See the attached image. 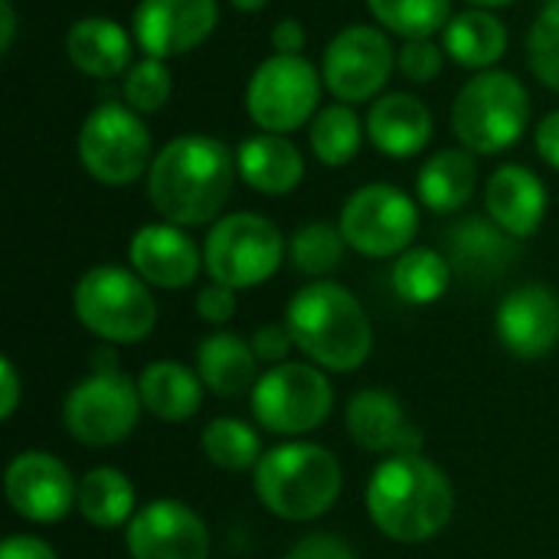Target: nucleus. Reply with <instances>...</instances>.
Instances as JSON below:
<instances>
[{
    "mask_svg": "<svg viewBox=\"0 0 559 559\" xmlns=\"http://www.w3.org/2000/svg\"><path fill=\"white\" fill-rule=\"evenodd\" d=\"M134 36L111 16H82L66 33L69 62L92 79H115L131 69Z\"/></svg>",
    "mask_w": 559,
    "mask_h": 559,
    "instance_id": "24",
    "label": "nucleus"
},
{
    "mask_svg": "<svg viewBox=\"0 0 559 559\" xmlns=\"http://www.w3.org/2000/svg\"><path fill=\"white\" fill-rule=\"evenodd\" d=\"M239 180L265 197H285L305 180V157L285 134L259 131L236 147Z\"/></svg>",
    "mask_w": 559,
    "mask_h": 559,
    "instance_id": "23",
    "label": "nucleus"
},
{
    "mask_svg": "<svg viewBox=\"0 0 559 559\" xmlns=\"http://www.w3.org/2000/svg\"><path fill=\"white\" fill-rule=\"evenodd\" d=\"M347 429L364 452L406 455L423 449V436L406 419L400 400L386 390H360L347 403Z\"/></svg>",
    "mask_w": 559,
    "mask_h": 559,
    "instance_id": "19",
    "label": "nucleus"
},
{
    "mask_svg": "<svg viewBox=\"0 0 559 559\" xmlns=\"http://www.w3.org/2000/svg\"><path fill=\"white\" fill-rule=\"evenodd\" d=\"M534 144H537V154H540L554 170H559V108H554V111L537 124Z\"/></svg>",
    "mask_w": 559,
    "mask_h": 559,
    "instance_id": "43",
    "label": "nucleus"
},
{
    "mask_svg": "<svg viewBox=\"0 0 559 559\" xmlns=\"http://www.w3.org/2000/svg\"><path fill=\"white\" fill-rule=\"evenodd\" d=\"M131 269L154 288H187L203 265L197 242L174 223H147L131 236L128 246Z\"/></svg>",
    "mask_w": 559,
    "mask_h": 559,
    "instance_id": "18",
    "label": "nucleus"
},
{
    "mask_svg": "<svg viewBox=\"0 0 559 559\" xmlns=\"http://www.w3.org/2000/svg\"><path fill=\"white\" fill-rule=\"evenodd\" d=\"M334 406L331 380L308 364H278L252 386V416L275 436L314 432Z\"/></svg>",
    "mask_w": 559,
    "mask_h": 559,
    "instance_id": "11",
    "label": "nucleus"
},
{
    "mask_svg": "<svg viewBox=\"0 0 559 559\" xmlns=\"http://www.w3.org/2000/svg\"><path fill=\"white\" fill-rule=\"evenodd\" d=\"M452 282V265L442 252L413 246L393 265V292L406 305H436Z\"/></svg>",
    "mask_w": 559,
    "mask_h": 559,
    "instance_id": "31",
    "label": "nucleus"
},
{
    "mask_svg": "<svg viewBox=\"0 0 559 559\" xmlns=\"http://www.w3.org/2000/svg\"><path fill=\"white\" fill-rule=\"evenodd\" d=\"M141 406L160 423H187L203 403V380L177 360H154L138 377Z\"/></svg>",
    "mask_w": 559,
    "mask_h": 559,
    "instance_id": "26",
    "label": "nucleus"
},
{
    "mask_svg": "<svg viewBox=\"0 0 559 559\" xmlns=\"http://www.w3.org/2000/svg\"><path fill=\"white\" fill-rule=\"evenodd\" d=\"M141 393L131 377L118 370L111 350L95 354V370L66 393L62 423L69 436L82 445H118L138 429Z\"/></svg>",
    "mask_w": 559,
    "mask_h": 559,
    "instance_id": "7",
    "label": "nucleus"
},
{
    "mask_svg": "<svg viewBox=\"0 0 559 559\" xmlns=\"http://www.w3.org/2000/svg\"><path fill=\"white\" fill-rule=\"evenodd\" d=\"M0 383H3V396H0V419H10L20 406V377L10 357L0 360Z\"/></svg>",
    "mask_w": 559,
    "mask_h": 559,
    "instance_id": "44",
    "label": "nucleus"
},
{
    "mask_svg": "<svg viewBox=\"0 0 559 559\" xmlns=\"http://www.w3.org/2000/svg\"><path fill=\"white\" fill-rule=\"evenodd\" d=\"M488 219H495L508 236L527 239L544 226L547 216V187L524 164H501L485 187Z\"/></svg>",
    "mask_w": 559,
    "mask_h": 559,
    "instance_id": "20",
    "label": "nucleus"
},
{
    "mask_svg": "<svg viewBox=\"0 0 559 559\" xmlns=\"http://www.w3.org/2000/svg\"><path fill=\"white\" fill-rule=\"evenodd\" d=\"M239 177L236 154L210 134L167 141L147 170V200L174 226H206L223 213Z\"/></svg>",
    "mask_w": 559,
    "mask_h": 559,
    "instance_id": "1",
    "label": "nucleus"
},
{
    "mask_svg": "<svg viewBox=\"0 0 559 559\" xmlns=\"http://www.w3.org/2000/svg\"><path fill=\"white\" fill-rule=\"evenodd\" d=\"M203 455L223 468V472H246V468H255L259 459H262V442H259V432L242 423V419H233V416H219L213 419L206 429H203Z\"/></svg>",
    "mask_w": 559,
    "mask_h": 559,
    "instance_id": "33",
    "label": "nucleus"
},
{
    "mask_svg": "<svg viewBox=\"0 0 559 559\" xmlns=\"http://www.w3.org/2000/svg\"><path fill=\"white\" fill-rule=\"evenodd\" d=\"M79 160L102 187H128L154 164L151 131L124 102H102L88 111L75 141Z\"/></svg>",
    "mask_w": 559,
    "mask_h": 559,
    "instance_id": "8",
    "label": "nucleus"
},
{
    "mask_svg": "<svg viewBox=\"0 0 559 559\" xmlns=\"http://www.w3.org/2000/svg\"><path fill=\"white\" fill-rule=\"evenodd\" d=\"M174 92V79L164 59L144 56L141 62H131V69L121 79V95L124 105L134 108L138 115H154L170 102Z\"/></svg>",
    "mask_w": 559,
    "mask_h": 559,
    "instance_id": "35",
    "label": "nucleus"
},
{
    "mask_svg": "<svg viewBox=\"0 0 559 559\" xmlns=\"http://www.w3.org/2000/svg\"><path fill=\"white\" fill-rule=\"evenodd\" d=\"M124 547L131 559H210V531L183 501L160 498L134 511Z\"/></svg>",
    "mask_w": 559,
    "mask_h": 559,
    "instance_id": "15",
    "label": "nucleus"
},
{
    "mask_svg": "<svg viewBox=\"0 0 559 559\" xmlns=\"http://www.w3.org/2000/svg\"><path fill=\"white\" fill-rule=\"evenodd\" d=\"M305 43H308V33H305L301 20L285 16V20H278L272 26V49L275 52H282V56H301Z\"/></svg>",
    "mask_w": 559,
    "mask_h": 559,
    "instance_id": "41",
    "label": "nucleus"
},
{
    "mask_svg": "<svg viewBox=\"0 0 559 559\" xmlns=\"http://www.w3.org/2000/svg\"><path fill=\"white\" fill-rule=\"evenodd\" d=\"M373 20L403 39H432L452 20V0H367Z\"/></svg>",
    "mask_w": 559,
    "mask_h": 559,
    "instance_id": "32",
    "label": "nucleus"
},
{
    "mask_svg": "<svg viewBox=\"0 0 559 559\" xmlns=\"http://www.w3.org/2000/svg\"><path fill=\"white\" fill-rule=\"evenodd\" d=\"M445 252L452 272H459L465 282L501 278L518 259L514 236H508L495 219L485 216L459 219L445 236Z\"/></svg>",
    "mask_w": 559,
    "mask_h": 559,
    "instance_id": "21",
    "label": "nucleus"
},
{
    "mask_svg": "<svg viewBox=\"0 0 559 559\" xmlns=\"http://www.w3.org/2000/svg\"><path fill=\"white\" fill-rule=\"evenodd\" d=\"M364 131L367 128L357 118V111L344 102H334L314 115V121L308 124V141H311V151L321 164L344 167L360 154Z\"/></svg>",
    "mask_w": 559,
    "mask_h": 559,
    "instance_id": "30",
    "label": "nucleus"
},
{
    "mask_svg": "<svg viewBox=\"0 0 559 559\" xmlns=\"http://www.w3.org/2000/svg\"><path fill=\"white\" fill-rule=\"evenodd\" d=\"M219 20L216 0H141L131 16V36L144 56L174 59L200 49Z\"/></svg>",
    "mask_w": 559,
    "mask_h": 559,
    "instance_id": "14",
    "label": "nucleus"
},
{
    "mask_svg": "<svg viewBox=\"0 0 559 559\" xmlns=\"http://www.w3.org/2000/svg\"><path fill=\"white\" fill-rule=\"evenodd\" d=\"M0 559H59L56 550L39 540V537H26V534H16V537H7L3 547H0Z\"/></svg>",
    "mask_w": 559,
    "mask_h": 559,
    "instance_id": "42",
    "label": "nucleus"
},
{
    "mask_svg": "<svg viewBox=\"0 0 559 559\" xmlns=\"http://www.w3.org/2000/svg\"><path fill=\"white\" fill-rule=\"evenodd\" d=\"M347 246L370 259H390L413 249L419 233V206L393 183H367L354 190L341 210Z\"/></svg>",
    "mask_w": 559,
    "mask_h": 559,
    "instance_id": "12",
    "label": "nucleus"
},
{
    "mask_svg": "<svg viewBox=\"0 0 559 559\" xmlns=\"http://www.w3.org/2000/svg\"><path fill=\"white\" fill-rule=\"evenodd\" d=\"M285 324L295 337V347L331 373H350L364 367L373 350V328L364 305L354 298V292L328 278L305 285L292 298Z\"/></svg>",
    "mask_w": 559,
    "mask_h": 559,
    "instance_id": "3",
    "label": "nucleus"
},
{
    "mask_svg": "<svg viewBox=\"0 0 559 559\" xmlns=\"http://www.w3.org/2000/svg\"><path fill=\"white\" fill-rule=\"evenodd\" d=\"M531 121V95L514 72H475L452 102V131L472 154H501L514 147Z\"/></svg>",
    "mask_w": 559,
    "mask_h": 559,
    "instance_id": "5",
    "label": "nucleus"
},
{
    "mask_svg": "<svg viewBox=\"0 0 559 559\" xmlns=\"http://www.w3.org/2000/svg\"><path fill=\"white\" fill-rule=\"evenodd\" d=\"M16 43V10L13 0H0V52L7 56Z\"/></svg>",
    "mask_w": 559,
    "mask_h": 559,
    "instance_id": "45",
    "label": "nucleus"
},
{
    "mask_svg": "<svg viewBox=\"0 0 559 559\" xmlns=\"http://www.w3.org/2000/svg\"><path fill=\"white\" fill-rule=\"evenodd\" d=\"M285 559H357L347 540L331 537V534H311L305 540H298Z\"/></svg>",
    "mask_w": 559,
    "mask_h": 559,
    "instance_id": "40",
    "label": "nucleus"
},
{
    "mask_svg": "<svg viewBox=\"0 0 559 559\" xmlns=\"http://www.w3.org/2000/svg\"><path fill=\"white\" fill-rule=\"evenodd\" d=\"M72 311L85 331L108 344L144 341L157 324V301L147 282L121 265L88 269L72 292Z\"/></svg>",
    "mask_w": 559,
    "mask_h": 559,
    "instance_id": "6",
    "label": "nucleus"
},
{
    "mask_svg": "<svg viewBox=\"0 0 559 559\" xmlns=\"http://www.w3.org/2000/svg\"><path fill=\"white\" fill-rule=\"evenodd\" d=\"M229 3H233L236 10H242V13H255V10H262L269 0H229Z\"/></svg>",
    "mask_w": 559,
    "mask_h": 559,
    "instance_id": "47",
    "label": "nucleus"
},
{
    "mask_svg": "<svg viewBox=\"0 0 559 559\" xmlns=\"http://www.w3.org/2000/svg\"><path fill=\"white\" fill-rule=\"evenodd\" d=\"M468 3L478 10H501V7H514L518 0H468Z\"/></svg>",
    "mask_w": 559,
    "mask_h": 559,
    "instance_id": "46",
    "label": "nucleus"
},
{
    "mask_svg": "<svg viewBox=\"0 0 559 559\" xmlns=\"http://www.w3.org/2000/svg\"><path fill=\"white\" fill-rule=\"evenodd\" d=\"M197 314L206 321V324H229L236 318V288L229 285H206L200 295H197Z\"/></svg>",
    "mask_w": 559,
    "mask_h": 559,
    "instance_id": "38",
    "label": "nucleus"
},
{
    "mask_svg": "<svg viewBox=\"0 0 559 559\" xmlns=\"http://www.w3.org/2000/svg\"><path fill=\"white\" fill-rule=\"evenodd\" d=\"M321 72L305 56H269L246 85V111L269 134H292L321 111Z\"/></svg>",
    "mask_w": 559,
    "mask_h": 559,
    "instance_id": "10",
    "label": "nucleus"
},
{
    "mask_svg": "<svg viewBox=\"0 0 559 559\" xmlns=\"http://www.w3.org/2000/svg\"><path fill=\"white\" fill-rule=\"evenodd\" d=\"M508 43H511L508 26L491 10H478V7L455 13L449 26L442 29L445 56H452L459 66L475 69V72L495 69V62L504 59Z\"/></svg>",
    "mask_w": 559,
    "mask_h": 559,
    "instance_id": "28",
    "label": "nucleus"
},
{
    "mask_svg": "<svg viewBox=\"0 0 559 559\" xmlns=\"http://www.w3.org/2000/svg\"><path fill=\"white\" fill-rule=\"evenodd\" d=\"M442 46L432 39H403V46L396 49V69L409 79V82H432L442 72Z\"/></svg>",
    "mask_w": 559,
    "mask_h": 559,
    "instance_id": "37",
    "label": "nucleus"
},
{
    "mask_svg": "<svg viewBox=\"0 0 559 559\" xmlns=\"http://www.w3.org/2000/svg\"><path fill=\"white\" fill-rule=\"evenodd\" d=\"M455 491L445 472L419 452L390 455L367 485V514L396 544H426L452 521Z\"/></svg>",
    "mask_w": 559,
    "mask_h": 559,
    "instance_id": "2",
    "label": "nucleus"
},
{
    "mask_svg": "<svg viewBox=\"0 0 559 559\" xmlns=\"http://www.w3.org/2000/svg\"><path fill=\"white\" fill-rule=\"evenodd\" d=\"M393 66H396V52L386 29L370 23H354L344 26L328 43L321 59V79L337 102L357 105L383 92V85L393 75Z\"/></svg>",
    "mask_w": 559,
    "mask_h": 559,
    "instance_id": "13",
    "label": "nucleus"
},
{
    "mask_svg": "<svg viewBox=\"0 0 559 559\" xmlns=\"http://www.w3.org/2000/svg\"><path fill=\"white\" fill-rule=\"evenodd\" d=\"M344 249H347V239L341 226H331V223H305L292 236V246H288L292 265L314 282H321L344 262Z\"/></svg>",
    "mask_w": 559,
    "mask_h": 559,
    "instance_id": "34",
    "label": "nucleus"
},
{
    "mask_svg": "<svg viewBox=\"0 0 559 559\" xmlns=\"http://www.w3.org/2000/svg\"><path fill=\"white\" fill-rule=\"evenodd\" d=\"M252 350L262 364H285L288 350L295 347V337L288 331V324H262L255 334H252Z\"/></svg>",
    "mask_w": 559,
    "mask_h": 559,
    "instance_id": "39",
    "label": "nucleus"
},
{
    "mask_svg": "<svg viewBox=\"0 0 559 559\" xmlns=\"http://www.w3.org/2000/svg\"><path fill=\"white\" fill-rule=\"evenodd\" d=\"M255 364H259V357H255L252 344L229 331L206 334L197 347V373H200L203 386L219 400H236V396L249 393L259 383Z\"/></svg>",
    "mask_w": 559,
    "mask_h": 559,
    "instance_id": "25",
    "label": "nucleus"
},
{
    "mask_svg": "<svg viewBox=\"0 0 559 559\" xmlns=\"http://www.w3.org/2000/svg\"><path fill=\"white\" fill-rule=\"evenodd\" d=\"M259 501L282 521L305 524L334 508L344 488L341 462L314 442H285L252 468Z\"/></svg>",
    "mask_w": 559,
    "mask_h": 559,
    "instance_id": "4",
    "label": "nucleus"
},
{
    "mask_svg": "<svg viewBox=\"0 0 559 559\" xmlns=\"http://www.w3.org/2000/svg\"><path fill=\"white\" fill-rule=\"evenodd\" d=\"M285 259L282 229L262 213H229L216 219L203 242V265L213 282L236 292L269 282Z\"/></svg>",
    "mask_w": 559,
    "mask_h": 559,
    "instance_id": "9",
    "label": "nucleus"
},
{
    "mask_svg": "<svg viewBox=\"0 0 559 559\" xmlns=\"http://www.w3.org/2000/svg\"><path fill=\"white\" fill-rule=\"evenodd\" d=\"M527 62L531 72L547 85L559 92V0H547L531 23L527 33Z\"/></svg>",
    "mask_w": 559,
    "mask_h": 559,
    "instance_id": "36",
    "label": "nucleus"
},
{
    "mask_svg": "<svg viewBox=\"0 0 559 559\" xmlns=\"http://www.w3.org/2000/svg\"><path fill=\"white\" fill-rule=\"evenodd\" d=\"M478 187V164L475 154L465 147H445L432 154L416 177L419 203L432 213H455L462 210Z\"/></svg>",
    "mask_w": 559,
    "mask_h": 559,
    "instance_id": "27",
    "label": "nucleus"
},
{
    "mask_svg": "<svg viewBox=\"0 0 559 559\" xmlns=\"http://www.w3.org/2000/svg\"><path fill=\"white\" fill-rule=\"evenodd\" d=\"M501 344L521 360H540L559 344V298L547 285L514 288L495 318Z\"/></svg>",
    "mask_w": 559,
    "mask_h": 559,
    "instance_id": "17",
    "label": "nucleus"
},
{
    "mask_svg": "<svg viewBox=\"0 0 559 559\" xmlns=\"http://www.w3.org/2000/svg\"><path fill=\"white\" fill-rule=\"evenodd\" d=\"M3 491L10 508L33 524L62 521L79 498V481L49 452H23L7 465Z\"/></svg>",
    "mask_w": 559,
    "mask_h": 559,
    "instance_id": "16",
    "label": "nucleus"
},
{
    "mask_svg": "<svg viewBox=\"0 0 559 559\" xmlns=\"http://www.w3.org/2000/svg\"><path fill=\"white\" fill-rule=\"evenodd\" d=\"M367 138L386 157H416L432 138V111L409 92H386L367 111Z\"/></svg>",
    "mask_w": 559,
    "mask_h": 559,
    "instance_id": "22",
    "label": "nucleus"
},
{
    "mask_svg": "<svg viewBox=\"0 0 559 559\" xmlns=\"http://www.w3.org/2000/svg\"><path fill=\"white\" fill-rule=\"evenodd\" d=\"M79 514L98 527V531H115L134 518V485L124 472L118 468H92L79 481V498H75Z\"/></svg>",
    "mask_w": 559,
    "mask_h": 559,
    "instance_id": "29",
    "label": "nucleus"
}]
</instances>
